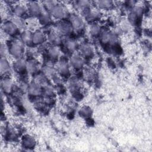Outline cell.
Instances as JSON below:
<instances>
[{"label":"cell","mask_w":152,"mask_h":152,"mask_svg":"<svg viewBox=\"0 0 152 152\" xmlns=\"http://www.w3.org/2000/svg\"><path fill=\"white\" fill-rule=\"evenodd\" d=\"M50 15L58 20H62L67 16V10L64 6L56 3L49 11Z\"/></svg>","instance_id":"6da1fadb"},{"label":"cell","mask_w":152,"mask_h":152,"mask_svg":"<svg viewBox=\"0 0 152 152\" xmlns=\"http://www.w3.org/2000/svg\"><path fill=\"white\" fill-rule=\"evenodd\" d=\"M55 28L56 29V32L59 34H69L71 33L73 30V28L69 22L64 20L58 22L55 24Z\"/></svg>","instance_id":"7a4b0ae2"},{"label":"cell","mask_w":152,"mask_h":152,"mask_svg":"<svg viewBox=\"0 0 152 152\" xmlns=\"http://www.w3.org/2000/svg\"><path fill=\"white\" fill-rule=\"evenodd\" d=\"M73 29L76 30H81L84 26L83 19L77 14H71L69 15V21Z\"/></svg>","instance_id":"3957f363"},{"label":"cell","mask_w":152,"mask_h":152,"mask_svg":"<svg viewBox=\"0 0 152 152\" xmlns=\"http://www.w3.org/2000/svg\"><path fill=\"white\" fill-rule=\"evenodd\" d=\"M9 52L13 57L17 59H20L23 54L24 49L20 43L14 42L11 43L10 46Z\"/></svg>","instance_id":"277c9868"},{"label":"cell","mask_w":152,"mask_h":152,"mask_svg":"<svg viewBox=\"0 0 152 152\" xmlns=\"http://www.w3.org/2000/svg\"><path fill=\"white\" fill-rule=\"evenodd\" d=\"M100 36L101 41L103 43L115 45L117 42V36L114 33L110 32L108 31H102L100 34Z\"/></svg>","instance_id":"5b68a950"},{"label":"cell","mask_w":152,"mask_h":152,"mask_svg":"<svg viewBox=\"0 0 152 152\" xmlns=\"http://www.w3.org/2000/svg\"><path fill=\"white\" fill-rule=\"evenodd\" d=\"M2 28L4 32L10 36H14L16 34L18 29V28L11 21H5L2 24Z\"/></svg>","instance_id":"8992f818"},{"label":"cell","mask_w":152,"mask_h":152,"mask_svg":"<svg viewBox=\"0 0 152 152\" xmlns=\"http://www.w3.org/2000/svg\"><path fill=\"white\" fill-rule=\"evenodd\" d=\"M27 10L33 17H39L42 12L40 5L37 2L33 1L29 2L27 5Z\"/></svg>","instance_id":"52a82bcc"},{"label":"cell","mask_w":152,"mask_h":152,"mask_svg":"<svg viewBox=\"0 0 152 152\" xmlns=\"http://www.w3.org/2000/svg\"><path fill=\"white\" fill-rule=\"evenodd\" d=\"M27 91L30 95L33 96H39L43 93V90L42 89V86L36 83L35 81L31 83L27 86Z\"/></svg>","instance_id":"ba28073f"},{"label":"cell","mask_w":152,"mask_h":152,"mask_svg":"<svg viewBox=\"0 0 152 152\" xmlns=\"http://www.w3.org/2000/svg\"><path fill=\"white\" fill-rule=\"evenodd\" d=\"M46 36L43 32L40 30H37L33 33L32 43L34 45H39L45 42Z\"/></svg>","instance_id":"9c48e42d"},{"label":"cell","mask_w":152,"mask_h":152,"mask_svg":"<svg viewBox=\"0 0 152 152\" xmlns=\"http://www.w3.org/2000/svg\"><path fill=\"white\" fill-rule=\"evenodd\" d=\"M84 18L88 21H93L99 17V13L97 11L92 10L90 8L82 12Z\"/></svg>","instance_id":"30bf717a"},{"label":"cell","mask_w":152,"mask_h":152,"mask_svg":"<svg viewBox=\"0 0 152 152\" xmlns=\"http://www.w3.org/2000/svg\"><path fill=\"white\" fill-rule=\"evenodd\" d=\"M69 63L72 67L77 69L81 68L84 64L82 58L77 55H74L71 57Z\"/></svg>","instance_id":"8fae6325"},{"label":"cell","mask_w":152,"mask_h":152,"mask_svg":"<svg viewBox=\"0 0 152 152\" xmlns=\"http://www.w3.org/2000/svg\"><path fill=\"white\" fill-rule=\"evenodd\" d=\"M58 71L62 76H68L69 74L68 64L65 61H61L58 65Z\"/></svg>","instance_id":"7c38bea8"},{"label":"cell","mask_w":152,"mask_h":152,"mask_svg":"<svg viewBox=\"0 0 152 152\" xmlns=\"http://www.w3.org/2000/svg\"><path fill=\"white\" fill-rule=\"evenodd\" d=\"M48 39L49 43L53 46H58L61 43V38L58 33L56 32H51L48 36Z\"/></svg>","instance_id":"4fadbf2b"},{"label":"cell","mask_w":152,"mask_h":152,"mask_svg":"<svg viewBox=\"0 0 152 152\" xmlns=\"http://www.w3.org/2000/svg\"><path fill=\"white\" fill-rule=\"evenodd\" d=\"M21 143L24 147L30 148L34 147L36 141L33 137L28 135H24L22 138Z\"/></svg>","instance_id":"5bb4252c"},{"label":"cell","mask_w":152,"mask_h":152,"mask_svg":"<svg viewBox=\"0 0 152 152\" xmlns=\"http://www.w3.org/2000/svg\"><path fill=\"white\" fill-rule=\"evenodd\" d=\"M32 36L33 33H31L28 30L23 31L20 34V39L23 43L29 45L32 43Z\"/></svg>","instance_id":"9a60e30c"},{"label":"cell","mask_w":152,"mask_h":152,"mask_svg":"<svg viewBox=\"0 0 152 152\" xmlns=\"http://www.w3.org/2000/svg\"><path fill=\"white\" fill-rule=\"evenodd\" d=\"M39 68V64L34 59H30L26 62V69L31 74L35 73Z\"/></svg>","instance_id":"2e32d148"},{"label":"cell","mask_w":152,"mask_h":152,"mask_svg":"<svg viewBox=\"0 0 152 152\" xmlns=\"http://www.w3.org/2000/svg\"><path fill=\"white\" fill-rule=\"evenodd\" d=\"M27 11V8H26V7L20 4L16 5L14 7L13 10L14 16L21 17V18L26 14Z\"/></svg>","instance_id":"e0dca14e"},{"label":"cell","mask_w":152,"mask_h":152,"mask_svg":"<svg viewBox=\"0 0 152 152\" xmlns=\"http://www.w3.org/2000/svg\"><path fill=\"white\" fill-rule=\"evenodd\" d=\"M39 21L40 24L43 26H46L50 23L51 22V16L48 12H42L41 14L38 17Z\"/></svg>","instance_id":"ac0fdd59"},{"label":"cell","mask_w":152,"mask_h":152,"mask_svg":"<svg viewBox=\"0 0 152 152\" xmlns=\"http://www.w3.org/2000/svg\"><path fill=\"white\" fill-rule=\"evenodd\" d=\"M80 50L81 54L85 57H90L94 53L93 48L88 44H84L82 45Z\"/></svg>","instance_id":"d6986e66"},{"label":"cell","mask_w":152,"mask_h":152,"mask_svg":"<svg viewBox=\"0 0 152 152\" xmlns=\"http://www.w3.org/2000/svg\"><path fill=\"white\" fill-rule=\"evenodd\" d=\"M14 69L18 72H21L26 69V62L22 59H17L14 63Z\"/></svg>","instance_id":"ffe728a7"},{"label":"cell","mask_w":152,"mask_h":152,"mask_svg":"<svg viewBox=\"0 0 152 152\" xmlns=\"http://www.w3.org/2000/svg\"><path fill=\"white\" fill-rule=\"evenodd\" d=\"M1 87L3 90L7 93H10L12 88V81L11 79L5 78L1 81Z\"/></svg>","instance_id":"44dd1931"},{"label":"cell","mask_w":152,"mask_h":152,"mask_svg":"<svg viewBox=\"0 0 152 152\" xmlns=\"http://www.w3.org/2000/svg\"><path fill=\"white\" fill-rule=\"evenodd\" d=\"M68 88L71 92L75 93L79 90L80 85L78 81L75 78H71L68 83Z\"/></svg>","instance_id":"7402d4cb"},{"label":"cell","mask_w":152,"mask_h":152,"mask_svg":"<svg viewBox=\"0 0 152 152\" xmlns=\"http://www.w3.org/2000/svg\"><path fill=\"white\" fill-rule=\"evenodd\" d=\"M97 6L103 10H107L113 6V2L111 1H106V0H102V1H98L96 2Z\"/></svg>","instance_id":"603a6c76"},{"label":"cell","mask_w":152,"mask_h":152,"mask_svg":"<svg viewBox=\"0 0 152 152\" xmlns=\"http://www.w3.org/2000/svg\"><path fill=\"white\" fill-rule=\"evenodd\" d=\"M1 71L2 73H7L10 71V66L8 63V61L5 57H2L1 59L0 63Z\"/></svg>","instance_id":"cb8c5ba5"},{"label":"cell","mask_w":152,"mask_h":152,"mask_svg":"<svg viewBox=\"0 0 152 152\" xmlns=\"http://www.w3.org/2000/svg\"><path fill=\"white\" fill-rule=\"evenodd\" d=\"M36 83L39 84L41 86L45 87V86L48 85V81H47V78L46 75L45 74H39L37 75L35 77L34 81Z\"/></svg>","instance_id":"d4e9b609"},{"label":"cell","mask_w":152,"mask_h":152,"mask_svg":"<svg viewBox=\"0 0 152 152\" xmlns=\"http://www.w3.org/2000/svg\"><path fill=\"white\" fill-rule=\"evenodd\" d=\"M77 42L73 39H68L65 42V48L69 52H74L77 48Z\"/></svg>","instance_id":"484cf974"},{"label":"cell","mask_w":152,"mask_h":152,"mask_svg":"<svg viewBox=\"0 0 152 152\" xmlns=\"http://www.w3.org/2000/svg\"><path fill=\"white\" fill-rule=\"evenodd\" d=\"M59 49L56 46H53L50 47L48 51L49 56L52 59H56L59 55Z\"/></svg>","instance_id":"4316f807"},{"label":"cell","mask_w":152,"mask_h":152,"mask_svg":"<svg viewBox=\"0 0 152 152\" xmlns=\"http://www.w3.org/2000/svg\"><path fill=\"white\" fill-rule=\"evenodd\" d=\"M77 7L81 11H84L90 7L91 2L88 1H78L77 2Z\"/></svg>","instance_id":"83f0119b"},{"label":"cell","mask_w":152,"mask_h":152,"mask_svg":"<svg viewBox=\"0 0 152 152\" xmlns=\"http://www.w3.org/2000/svg\"><path fill=\"white\" fill-rule=\"evenodd\" d=\"M90 32L91 35L94 36H100L102 31H101V27L100 26L96 23L91 24L90 27Z\"/></svg>","instance_id":"f1b7e54d"},{"label":"cell","mask_w":152,"mask_h":152,"mask_svg":"<svg viewBox=\"0 0 152 152\" xmlns=\"http://www.w3.org/2000/svg\"><path fill=\"white\" fill-rule=\"evenodd\" d=\"M92 113V110L91 108L88 106H83L79 110V114L83 118H89Z\"/></svg>","instance_id":"f546056e"},{"label":"cell","mask_w":152,"mask_h":152,"mask_svg":"<svg viewBox=\"0 0 152 152\" xmlns=\"http://www.w3.org/2000/svg\"><path fill=\"white\" fill-rule=\"evenodd\" d=\"M11 21L18 28H21L24 27L25 26V22L23 20L22 18L21 17H16L14 16L12 20Z\"/></svg>","instance_id":"4dcf8cb0"},{"label":"cell","mask_w":152,"mask_h":152,"mask_svg":"<svg viewBox=\"0 0 152 152\" xmlns=\"http://www.w3.org/2000/svg\"><path fill=\"white\" fill-rule=\"evenodd\" d=\"M127 18L128 22L132 25H136L138 22L139 18L131 11L128 14Z\"/></svg>","instance_id":"1f68e13d"},{"label":"cell","mask_w":152,"mask_h":152,"mask_svg":"<svg viewBox=\"0 0 152 152\" xmlns=\"http://www.w3.org/2000/svg\"><path fill=\"white\" fill-rule=\"evenodd\" d=\"M43 70H44V72H45V75L47 77H50L52 78L55 74H56L55 69L53 68V67H52L50 65L45 66Z\"/></svg>","instance_id":"d6a6232c"},{"label":"cell","mask_w":152,"mask_h":152,"mask_svg":"<svg viewBox=\"0 0 152 152\" xmlns=\"http://www.w3.org/2000/svg\"><path fill=\"white\" fill-rule=\"evenodd\" d=\"M131 11H132L134 14H136V15L140 18L142 15L143 13V9L142 8L140 5H134L131 10Z\"/></svg>","instance_id":"836d02e7"},{"label":"cell","mask_w":152,"mask_h":152,"mask_svg":"<svg viewBox=\"0 0 152 152\" xmlns=\"http://www.w3.org/2000/svg\"><path fill=\"white\" fill-rule=\"evenodd\" d=\"M43 6L49 11H50V10L56 4L55 1H44L43 2Z\"/></svg>","instance_id":"e575fe53"}]
</instances>
